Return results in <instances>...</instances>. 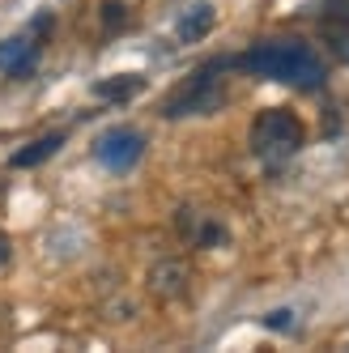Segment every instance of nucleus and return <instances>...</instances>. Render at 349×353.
<instances>
[{
  "instance_id": "nucleus-1",
  "label": "nucleus",
  "mask_w": 349,
  "mask_h": 353,
  "mask_svg": "<svg viewBox=\"0 0 349 353\" xmlns=\"http://www.w3.org/2000/svg\"><path fill=\"white\" fill-rule=\"evenodd\" d=\"M239 64L252 68V72H260V77L298 85V90H319V85H323V64H319V56L311 52L307 43H298V39L260 43L256 52H247Z\"/></svg>"
},
{
  "instance_id": "nucleus-2",
  "label": "nucleus",
  "mask_w": 349,
  "mask_h": 353,
  "mask_svg": "<svg viewBox=\"0 0 349 353\" xmlns=\"http://www.w3.org/2000/svg\"><path fill=\"white\" fill-rule=\"evenodd\" d=\"M252 149L264 162H286L303 149V119L286 107H268L252 123Z\"/></svg>"
},
{
  "instance_id": "nucleus-3",
  "label": "nucleus",
  "mask_w": 349,
  "mask_h": 353,
  "mask_svg": "<svg viewBox=\"0 0 349 353\" xmlns=\"http://www.w3.org/2000/svg\"><path fill=\"white\" fill-rule=\"evenodd\" d=\"M221 103H226V85L213 77V68H201L174 90L166 103H162V115L166 119H183V115H213Z\"/></svg>"
},
{
  "instance_id": "nucleus-4",
  "label": "nucleus",
  "mask_w": 349,
  "mask_h": 353,
  "mask_svg": "<svg viewBox=\"0 0 349 353\" xmlns=\"http://www.w3.org/2000/svg\"><path fill=\"white\" fill-rule=\"evenodd\" d=\"M141 154H145V137L132 132V128H115V132H107L94 145V158L107 170H132L141 162Z\"/></svg>"
},
{
  "instance_id": "nucleus-5",
  "label": "nucleus",
  "mask_w": 349,
  "mask_h": 353,
  "mask_svg": "<svg viewBox=\"0 0 349 353\" xmlns=\"http://www.w3.org/2000/svg\"><path fill=\"white\" fill-rule=\"evenodd\" d=\"M192 285V272L183 260H158L154 268H149V294L162 298V302H179Z\"/></svg>"
},
{
  "instance_id": "nucleus-6",
  "label": "nucleus",
  "mask_w": 349,
  "mask_h": 353,
  "mask_svg": "<svg viewBox=\"0 0 349 353\" xmlns=\"http://www.w3.org/2000/svg\"><path fill=\"white\" fill-rule=\"evenodd\" d=\"M34 60H39V43H34L30 34L0 43V72H9V77H21V72H30Z\"/></svg>"
},
{
  "instance_id": "nucleus-7",
  "label": "nucleus",
  "mask_w": 349,
  "mask_h": 353,
  "mask_svg": "<svg viewBox=\"0 0 349 353\" xmlns=\"http://www.w3.org/2000/svg\"><path fill=\"white\" fill-rule=\"evenodd\" d=\"M179 230H183V239H192L196 247H217V243H226V230H221L217 221L201 217L196 209H179Z\"/></svg>"
},
{
  "instance_id": "nucleus-8",
  "label": "nucleus",
  "mask_w": 349,
  "mask_h": 353,
  "mask_svg": "<svg viewBox=\"0 0 349 353\" xmlns=\"http://www.w3.org/2000/svg\"><path fill=\"white\" fill-rule=\"evenodd\" d=\"M213 30V5H192L179 21V39L183 43H201L205 34Z\"/></svg>"
},
{
  "instance_id": "nucleus-9",
  "label": "nucleus",
  "mask_w": 349,
  "mask_h": 353,
  "mask_svg": "<svg viewBox=\"0 0 349 353\" xmlns=\"http://www.w3.org/2000/svg\"><path fill=\"white\" fill-rule=\"evenodd\" d=\"M141 77H132V72H123V77H111V81H98L94 85V94L98 98H107V103H123V98H132V94H141Z\"/></svg>"
},
{
  "instance_id": "nucleus-10",
  "label": "nucleus",
  "mask_w": 349,
  "mask_h": 353,
  "mask_svg": "<svg viewBox=\"0 0 349 353\" xmlns=\"http://www.w3.org/2000/svg\"><path fill=\"white\" fill-rule=\"evenodd\" d=\"M60 145H64V137H60V132H52V137L34 141L30 149H21V154H13V166H39V162H47V158H52Z\"/></svg>"
},
{
  "instance_id": "nucleus-11",
  "label": "nucleus",
  "mask_w": 349,
  "mask_h": 353,
  "mask_svg": "<svg viewBox=\"0 0 349 353\" xmlns=\"http://www.w3.org/2000/svg\"><path fill=\"white\" fill-rule=\"evenodd\" d=\"M328 43H332V52H337L341 60H349V26H345V21L328 30Z\"/></svg>"
},
{
  "instance_id": "nucleus-12",
  "label": "nucleus",
  "mask_w": 349,
  "mask_h": 353,
  "mask_svg": "<svg viewBox=\"0 0 349 353\" xmlns=\"http://www.w3.org/2000/svg\"><path fill=\"white\" fill-rule=\"evenodd\" d=\"M103 21H107V30H119V26H128V13H123V5H103Z\"/></svg>"
},
{
  "instance_id": "nucleus-13",
  "label": "nucleus",
  "mask_w": 349,
  "mask_h": 353,
  "mask_svg": "<svg viewBox=\"0 0 349 353\" xmlns=\"http://www.w3.org/2000/svg\"><path fill=\"white\" fill-rule=\"evenodd\" d=\"M264 323H268V327H290L294 319H290V311H272V315H268Z\"/></svg>"
},
{
  "instance_id": "nucleus-14",
  "label": "nucleus",
  "mask_w": 349,
  "mask_h": 353,
  "mask_svg": "<svg viewBox=\"0 0 349 353\" xmlns=\"http://www.w3.org/2000/svg\"><path fill=\"white\" fill-rule=\"evenodd\" d=\"M9 251H13V247H9V239H5V234H0V268H5V264H9Z\"/></svg>"
}]
</instances>
